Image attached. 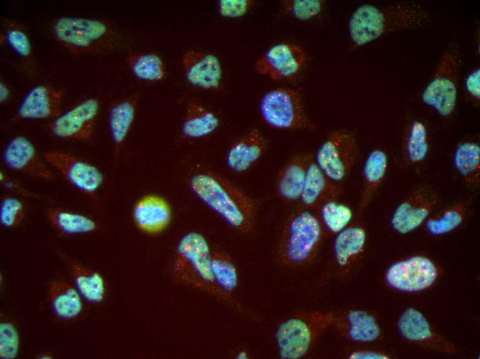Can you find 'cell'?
I'll list each match as a JSON object with an SVG mask.
<instances>
[{"mask_svg":"<svg viewBox=\"0 0 480 359\" xmlns=\"http://www.w3.org/2000/svg\"><path fill=\"white\" fill-rule=\"evenodd\" d=\"M430 20V13L418 3H363L351 14L348 29L354 46L360 47L390 33L421 28Z\"/></svg>","mask_w":480,"mask_h":359,"instance_id":"6da1fadb","label":"cell"},{"mask_svg":"<svg viewBox=\"0 0 480 359\" xmlns=\"http://www.w3.org/2000/svg\"><path fill=\"white\" fill-rule=\"evenodd\" d=\"M192 192L235 230L248 233L253 227L255 206L252 200L225 177L212 171L193 175Z\"/></svg>","mask_w":480,"mask_h":359,"instance_id":"7a4b0ae2","label":"cell"},{"mask_svg":"<svg viewBox=\"0 0 480 359\" xmlns=\"http://www.w3.org/2000/svg\"><path fill=\"white\" fill-rule=\"evenodd\" d=\"M53 39L74 55H98L115 48L119 35L107 21L94 18L61 17L51 26Z\"/></svg>","mask_w":480,"mask_h":359,"instance_id":"3957f363","label":"cell"},{"mask_svg":"<svg viewBox=\"0 0 480 359\" xmlns=\"http://www.w3.org/2000/svg\"><path fill=\"white\" fill-rule=\"evenodd\" d=\"M173 273L182 282L221 299L228 294L217 284L211 269V253L206 238L190 232L179 240Z\"/></svg>","mask_w":480,"mask_h":359,"instance_id":"277c9868","label":"cell"},{"mask_svg":"<svg viewBox=\"0 0 480 359\" xmlns=\"http://www.w3.org/2000/svg\"><path fill=\"white\" fill-rule=\"evenodd\" d=\"M461 66L459 47L450 43L421 93L422 101L442 117H449L456 108Z\"/></svg>","mask_w":480,"mask_h":359,"instance_id":"5b68a950","label":"cell"},{"mask_svg":"<svg viewBox=\"0 0 480 359\" xmlns=\"http://www.w3.org/2000/svg\"><path fill=\"white\" fill-rule=\"evenodd\" d=\"M334 312L300 313L282 322L276 340L281 358H300L309 351L319 335L331 327Z\"/></svg>","mask_w":480,"mask_h":359,"instance_id":"8992f818","label":"cell"},{"mask_svg":"<svg viewBox=\"0 0 480 359\" xmlns=\"http://www.w3.org/2000/svg\"><path fill=\"white\" fill-rule=\"evenodd\" d=\"M323 236L319 219L306 210L298 211L288 220L281 236L280 252L290 265L309 262L316 255Z\"/></svg>","mask_w":480,"mask_h":359,"instance_id":"52a82bcc","label":"cell"},{"mask_svg":"<svg viewBox=\"0 0 480 359\" xmlns=\"http://www.w3.org/2000/svg\"><path fill=\"white\" fill-rule=\"evenodd\" d=\"M263 120L279 130L314 131L315 125L307 116L299 90L277 88L266 93L259 102Z\"/></svg>","mask_w":480,"mask_h":359,"instance_id":"ba28073f","label":"cell"},{"mask_svg":"<svg viewBox=\"0 0 480 359\" xmlns=\"http://www.w3.org/2000/svg\"><path fill=\"white\" fill-rule=\"evenodd\" d=\"M358 153V143L352 131L334 130L319 147L314 162L330 180L339 183L350 173Z\"/></svg>","mask_w":480,"mask_h":359,"instance_id":"9c48e42d","label":"cell"},{"mask_svg":"<svg viewBox=\"0 0 480 359\" xmlns=\"http://www.w3.org/2000/svg\"><path fill=\"white\" fill-rule=\"evenodd\" d=\"M439 275L438 266L431 259L414 255L392 264L385 273V281L395 291L416 293L431 287Z\"/></svg>","mask_w":480,"mask_h":359,"instance_id":"30bf717a","label":"cell"},{"mask_svg":"<svg viewBox=\"0 0 480 359\" xmlns=\"http://www.w3.org/2000/svg\"><path fill=\"white\" fill-rule=\"evenodd\" d=\"M43 157L70 184L90 197L103 182V175L99 168L71 153L50 151L46 152Z\"/></svg>","mask_w":480,"mask_h":359,"instance_id":"8fae6325","label":"cell"},{"mask_svg":"<svg viewBox=\"0 0 480 359\" xmlns=\"http://www.w3.org/2000/svg\"><path fill=\"white\" fill-rule=\"evenodd\" d=\"M99 108L97 99H85L48 122V130L60 139L87 141L93 134Z\"/></svg>","mask_w":480,"mask_h":359,"instance_id":"7c38bea8","label":"cell"},{"mask_svg":"<svg viewBox=\"0 0 480 359\" xmlns=\"http://www.w3.org/2000/svg\"><path fill=\"white\" fill-rule=\"evenodd\" d=\"M397 329L407 342L421 348L446 354L457 352L455 344L436 331L418 309L409 307L399 316Z\"/></svg>","mask_w":480,"mask_h":359,"instance_id":"4fadbf2b","label":"cell"},{"mask_svg":"<svg viewBox=\"0 0 480 359\" xmlns=\"http://www.w3.org/2000/svg\"><path fill=\"white\" fill-rule=\"evenodd\" d=\"M306 59V53L300 46L280 43L270 47L255 61L254 67L258 74L278 81L297 75Z\"/></svg>","mask_w":480,"mask_h":359,"instance_id":"5bb4252c","label":"cell"},{"mask_svg":"<svg viewBox=\"0 0 480 359\" xmlns=\"http://www.w3.org/2000/svg\"><path fill=\"white\" fill-rule=\"evenodd\" d=\"M438 201L432 189L417 188L394 209L390 220L393 230L401 235L414 231L430 217Z\"/></svg>","mask_w":480,"mask_h":359,"instance_id":"9a60e30c","label":"cell"},{"mask_svg":"<svg viewBox=\"0 0 480 359\" xmlns=\"http://www.w3.org/2000/svg\"><path fill=\"white\" fill-rule=\"evenodd\" d=\"M2 158L6 166L12 171L48 182L55 180L33 144L26 137H12L6 144Z\"/></svg>","mask_w":480,"mask_h":359,"instance_id":"2e32d148","label":"cell"},{"mask_svg":"<svg viewBox=\"0 0 480 359\" xmlns=\"http://www.w3.org/2000/svg\"><path fill=\"white\" fill-rule=\"evenodd\" d=\"M181 66L188 82L209 91L217 90L222 80V68L215 55L197 50H188L181 57Z\"/></svg>","mask_w":480,"mask_h":359,"instance_id":"e0dca14e","label":"cell"},{"mask_svg":"<svg viewBox=\"0 0 480 359\" xmlns=\"http://www.w3.org/2000/svg\"><path fill=\"white\" fill-rule=\"evenodd\" d=\"M65 90L41 84L31 88L23 97L17 111L22 119H55L61 115Z\"/></svg>","mask_w":480,"mask_h":359,"instance_id":"ac0fdd59","label":"cell"},{"mask_svg":"<svg viewBox=\"0 0 480 359\" xmlns=\"http://www.w3.org/2000/svg\"><path fill=\"white\" fill-rule=\"evenodd\" d=\"M331 327L343 337L355 342H372L381 336V327L375 318L363 310L334 312Z\"/></svg>","mask_w":480,"mask_h":359,"instance_id":"d6986e66","label":"cell"},{"mask_svg":"<svg viewBox=\"0 0 480 359\" xmlns=\"http://www.w3.org/2000/svg\"><path fill=\"white\" fill-rule=\"evenodd\" d=\"M267 141L261 131L253 128L230 146L226 156L228 168L237 173L248 171L264 153Z\"/></svg>","mask_w":480,"mask_h":359,"instance_id":"ffe728a7","label":"cell"},{"mask_svg":"<svg viewBox=\"0 0 480 359\" xmlns=\"http://www.w3.org/2000/svg\"><path fill=\"white\" fill-rule=\"evenodd\" d=\"M136 226L143 232L156 234L163 231L171 219V210L163 197L148 195L140 198L133 209Z\"/></svg>","mask_w":480,"mask_h":359,"instance_id":"44dd1931","label":"cell"},{"mask_svg":"<svg viewBox=\"0 0 480 359\" xmlns=\"http://www.w3.org/2000/svg\"><path fill=\"white\" fill-rule=\"evenodd\" d=\"M342 194V188L330 180L312 161L309 163L300 197L302 204L308 207H318L322 203L336 200Z\"/></svg>","mask_w":480,"mask_h":359,"instance_id":"7402d4cb","label":"cell"},{"mask_svg":"<svg viewBox=\"0 0 480 359\" xmlns=\"http://www.w3.org/2000/svg\"><path fill=\"white\" fill-rule=\"evenodd\" d=\"M312 160L308 153H300L291 157L278 173L275 188L278 195L289 201L300 199L307 168Z\"/></svg>","mask_w":480,"mask_h":359,"instance_id":"603a6c76","label":"cell"},{"mask_svg":"<svg viewBox=\"0 0 480 359\" xmlns=\"http://www.w3.org/2000/svg\"><path fill=\"white\" fill-rule=\"evenodd\" d=\"M366 232L359 225H351L338 233L333 242V253L337 266L346 270L363 252Z\"/></svg>","mask_w":480,"mask_h":359,"instance_id":"cb8c5ba5","label":"cell"},{"mask_svg":"<svg viewBox=\"0 0 480 359\" xmlns=\"http://www.w3.org/2000/svg\"><path fill=\"white\" fill-rule=\"evenodd\" d=\"M138 95L119 99L111 106L108 115V126L114 153L117 157L134 122Z\"/></svg>","mask_w":480,"mask_h":359,"instance_id":"d4e9b609","label":"cell"},{"mask_svg":"<svg viewBox=\"0 0 480 359\" xmlns=\"http://www.w3.org/2000/svg\"><path fill=\"white\" fill-rule=\"evenodd\" d=\"M388 158L381 148H374L367 156L363 167V188L359 206L361 211L371 202L385 178Z\"/></svg>","mask_w":480,"mask_h":359,"instance_id":"484cf974","label":"cell"},{"mask_svg":"<svg viewBox=\"0 0 480 359\" xmlns=\"http://www.w3.org/2000/svg\"><path fill=\"white\" fill-rule=\"evenodd\" d=\"M219 117L196 101H190L182 122V135L188 139H199L213 133L219 126Z\"/></svg>","mask_w":480,"mask_h":359,"instance_id":"4316f807","label":"cell"},{"mask_svg":"<svg viewBox=\"0 0 480 359\" xmlns=\"http://www.w3.org/2000/svg\"><path fill=\"white\" fill-rule=\"evenodd\" d=\"M49 296L52 310L59 318L72 319L82 310L79 293L65 281H52L49 286Z\"/></svg>","mask_w":480,"mask_h":359,"instance_id":"83f0119b","label":"cell"},{"mask_svg":"<svg viewBox=\"0 0 480 359\" xmlns=\"http://www.w3.org/2000/svg\"><path fill=\"white\" fill-rule=\"evenodd\" d=\"M453 165L466 184L477 187L480 182V146L475 142L458 144L453 154Z\"/></svg>","mask_w":480,"mask_h":359,"instance_id":"f1b7e54d","label":"cell"},{"mask_svg":"<svg viewBox=\"0 0 480 359\" xmlns=\"http://www.w3.org/2000/svg\"><path fill=\"white\" fill-rule=\"evenodd\" d=\"M471 201L470 198L459 201L429 217L425 222L426 229L434 236L452 232L463 222Z\"/></svg>","mask_w":480,"mask_h":359,"instance_id":"f546056e","label":"cell"},{"mask_svg":"<svg viewBox=\"0 0 480 359\" xmlns=\"http://www.w3.org/2000/svg\"><path fill=\"white\" fill-rule=\"evenodd\" d=\"M45 216L53 228L65 234L86 233L98 229L97 223L91 218L59 208L46 209Z\"/></svg>","mask_w":480,"mask_h":359,"instance_id":"4dcf8cb0","label":"cell"},{"mask_svg":"<svg viewBox=\"0 0 480 359\" xmlns=\"http://www.w3.org/2000/svg\"><path fill=\"white\" fill-rule=\"evenodd\" d=\"M126 62L132 74L141 80L160 81L167 76L164 62L156 53L130 54Z\"/></svg>","mask_w":480,"mask_h":359,"instance_id":"1f68e13d","label":"cell"},{"mask_svg":"<svg viewBox=\"0 0 480 359\" xmlns=\"http://www.w3.org/2000/svg\"><path fill=\"white\" fill-rule=\"evenodd\" d=\"M68 262L79 293L90 302H100L105 295L103 278L98 273L85 269L73 260L68 259Z\"/></svg>","mask_w":480,"mask_h":359,"instance_id":"d6a6232c","label":"cell"},{"mask_svg":"<svg viewBox=\"0 0 480 359\" xmlns=\"http://www.w3.org/2000/svg\"><path fill=\"white\" fill-rule=\"evenodd\" d=\"M429 151L428 133L426 125L420 120L409 126L403 144V157L411 165L422 162Z\"/></svg>","mask_w":480,"mask_h":359,"instance_id":"836d02e7","label":"cell"},{"mask_svg":"<svg viewBox=\"0 0 480 359\" xmlns=\"http://www.w3.org/2000/svg\"><path fill=\"white\" fill-rule=\"evenodd\" d=\"M318 208L322 227L330 234H337L346 228L352 217L351 209L336 200L326 201Z\"/></svg>","mask_w":480,"mask_h":359,"instance_id":"e575fe53","label":"cell"},{"mask_svg":"<svg viewBox=\"0 0 480 359\" xmlns=\"http://www.w3.org/2000/svg\"><path fill=\"white\" fill-rule=\"evenodd\" d=\"M211 269L217 284L223 292L228 294L236 288V267L227 254L221 251L211 253Z\"/></svg>","mask_w":480,"mask_h":359,"instance_id":"d590c367","label":"cell"},{"mask_svg":"<svg viewBox=\"0 0 480 359\" xmlns=\"http://www.w3.org/2000/svg\"><path fill=\"white\" fill-rule=\"evenodd\" d=\"M323 0H283V11L288 16L299 21H308L318 16L323 10Z\"/></svg>","mask_w":480,"mask_h":359,"instance_id":"8d00e7d4","label":"cell"},{"mask_svg":"<svg viewBox=\"0 0 480 359\" xmlns=\"http://www.w3.org/2000/svg\"><path fill=\"white\" fill-rule=\"evenodd\" d=\"M25 206L23 202L13 197H4L0 204V222L6 228L19 226L25 218Z\"/></svg>","mask_w":480,"mask_h":359,"instance_id":"74e56055","label":"cell"},{"mask_svg":"<svg viewBox=\"0 0 480 359\" xmlns=\"http://www.w3.org/2000/svg\"><path fill=\"white\" fill-rule=\"evenodd\" d=\"M19 338L14 325L8 322L0 324V356L3 359H13L18 353Z\"/></svg>","mask_w":480,"mask_h":359,"instance_id":"f35d334b","label":"cell"},{"mask_svg":"<svg viewBox=\"0 0 480 359\" xmlns=\"http://www.w3.org/2000/svg\"><path fill=\"white\" fill-rule=\"evenodd\" d=\"M5 38L8 46L21 57L27 58L31 55L32 45L30 39L19 27H8L6 30Z\"/></svg>","mask_w":480,"mask_h":359,"instance_id":"ab89813d","label":"cell"},{"mask_svg":"<svg viewBox=\"0 0 480 359\" xmlns=\"http://www.w3.org/2000/svg\"><path fill=\"white\" fill-rule=\"evenodd\" d=\"M255 4L253 0H219V13L226 18H239L244 16Z\"/></svg>","mask_w":480,"mask_h":359,"instance_id":"60d3db41","label":"cell"},{"mask_svg":"<svg viewBox=\"0 0 480 359\" xmlns=\"http://www.w3.org/2000/svg\"><path fill=\"white\" fill-rule=\"evenodd\" d=\"M465 88L468 95L475 101L480 100V68L471 70L465 79Z\"/></svg>","mask_w":480,"mask_h":359,"instance_id":"b9f144b4","label":"cell"},{"mask_svg":"<svg viewBox=\"0 0 480 359\" xmlns=\"http://www.w3.org/2000/svg\"><path fill=\"white\" fill-rule=\"evenodd\" d=\"M392 356L382 349H361L352 351L348 356L350 359H389Z\"/></svg>","mask_w":480,"mask_h":359,"instance_id":"7bdbcfd3","label":"cell"},{"mask_svg":"<svg viewBox=\"0 0 480 359\" xmlns=\"http://www.w3.org/2000/svg\"><path fill=\"white\" fill-rule=\"evenodd\" d=\"M10 89L8 86L4 83L0 82V102L3 103L8 100L10 97Z\"/></svg>","mask_w":480,"mask_h":359,"instance_id":"ee69618b","label":"cell"}]
</instances>
